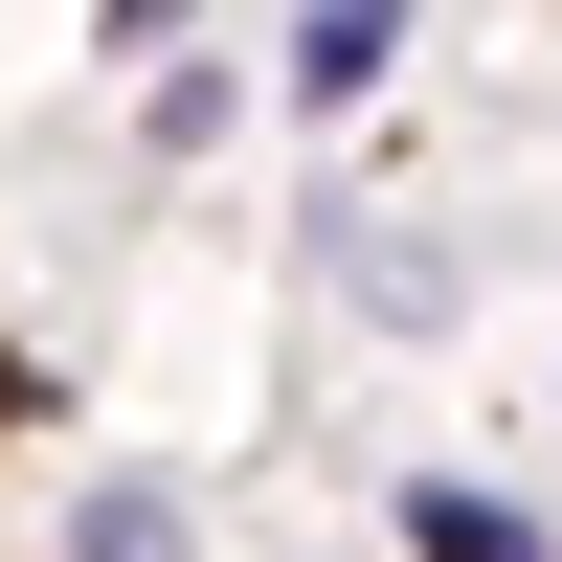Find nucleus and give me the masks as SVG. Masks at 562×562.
Returning <instances> with one entry per match:
<instances>
[{"instance_id": "nucleus-3", "label": "nucleus", "mask_w": 562, "mask_h": 562, "mask_svg": "<svg viewBox=\"0 0 562 562\" xmlns=\"http://www.w3.org/2000/svg\"><path fill=\"white\" fill-rule=\"evenodd\" d=\"M383 45H405V0H315V45H293V90H383Z\"/></svg>"}, {"instance_id": "nucleus-2", "label": "nucleus", "mask_w": 562, "mask_h": 562, "mask_svg": "<svg viewBox=\"0 0 562 562\" xmlns=\"http://www.w3.org/2000/svg\"><path fill=\"white\" fill-rule=\"evenodd\" d=\"M68 562H203V540H180V495H158V473H113V495L68 518Z\"/></svg>"}, {"instance_id": "nucleus-1", "label": "nucleus", "mask_w": 562, "mask_h": 562, "mask_svg": "<svg viewBox=\"0 0 562 562\" xmlns=\"http://www.w3.org/2000/svg\"><path fill=\"white\" fill-rule=\"evenodd\" d=\"M405 562H540L518 495H405Z\"/></svg>"}, {"instance_id": "nucleus-4", "label": "nucleus", "mask_w": 562, "mask_h": 562, "mask_svg": "<svg viewBox=\"0 0 562 562\" xmlns=\"http://www.w3.org/2000/svg\"><path fill=\"white\" fill-rule=\"evenodd\" d=\"M338 270H360V315H450V270L405 248V225H338Z\"/></svg>"}]
</instances>
